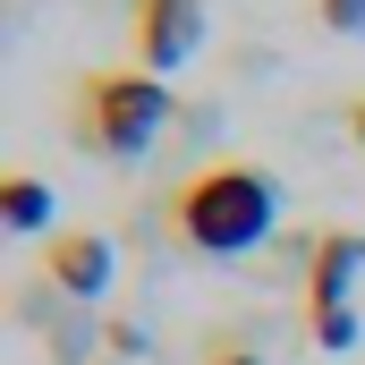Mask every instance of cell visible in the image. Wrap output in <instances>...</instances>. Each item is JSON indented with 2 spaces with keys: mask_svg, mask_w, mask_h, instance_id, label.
<instances>
[{
  "mask_svg": "<svg viewBox=\"0 0 365 365\" xmlns=\"http://www.w3.org/2000/svg\"><path fill=\"white\" fill-rule=\"evenodd\" d=\"M170 110H179L170 86L145 77L136 60H128V68H86V77L68 86V145H77V153H102V162H145V153L162 145Z\"/></svg>",
  "mask_w": 365,
  "mask_h": 365,
  "instance_id": "7a4b0ae2",
  "label": "cell"
},
{
  "mask_svg": "<svg viewBox=\"0 0 365 365\" xmlns=\"http://www.w3.org/2000/svg\"><path fill=\"white\" fill-rule=\"evenodd\" d=\"M128 51L145 77H170L204 51V0H128Z\"/></svg>",
  "mask_w": 365,
  "mask_h": 365,
  "instance_id": "277c9868",
  "label": "cell"
},
{
  "mask_svg": "<svg viewBox=\"0 0 365 365\" xmlns=\"http://www.w3.org/2000/svg\"><path fill=\"white\" fill-rule=\"evenodd\" d=\"M349 136H357V153H365V93H349Z\"/></svg>",
  "mask_w": 365,
  "mask_h": 365,
  "instance_id": "30bf717a",
  "label": "cell"
},
{
  "mask_svg": "<svg viewBox=\"0 0 365 365\" xmlns=\"http://www.w3.org/2000/svg\"><path fill=\"white\" fill-rule=\"evenodd\" d=\"M195 365H272L255 340H238V331H204V349H195Z\"/></svg>",
  "mask_w": 365,
  "mask_h": 365,
  "instance_id": "52a82bcc",
  "label": "cell"
},
{
  "mask_svg": "<svg viewBox=\"0 0 365 365\" xmlns=\"http://www.w3.org/2000/svg\"><path fill=\"white\" fill-rule=\"evenodd\" d=\"M0 221H9V238H51L60 204H51V187L34 170H0Z\"/></svg>",
  "mask_w": 365,
  "mask_h": 365,
  "instance_id": "8992f818",
  "label": "cell"
},
{
  "mask_svg": "<svg viewBox=\"0 0 365 365\" xmlns=\"http://www.w3.org/2000/svg\"><path fill=\"white\" fill-rule=\"evenodd\" d=\"M314 17L331 34H365V0H314Z\"/></svg>",
  "mask_w": 365,
  "mask_h": 365,
  "instance_id": "9c48e42d",
  "label": "cell"
},
{
  "mask_svg": "<svg viewBox=\"0 0 365 365\" xmlns=\"http://www.w3.org/2000/svg\"><path fill=\"white\" fill-rule=\"evenodd\" d=\"M102 349H110V365H128V357H145V331L128 314H102Z\"/></svg>",
  "mask_w": 365,
  "mask_h": 365,
  "instance_id": "ba28073f",
  "label": "cell"
},
{
  "mask_svg": "<svg viewBox=\"0 0 365 365\" xmlns=\"http://www.w3.org/2000/svg\"><path fill=\"white\" fill-rule=\"evenodd\" d=\"M34 280L51 289V297H68V306H93V297H110V238L86 230V221H60L51 238H43V264Z\"/></svg>",
  "mask_w": 365,
  "mask_h": 365,
  "instance_id": "5b68a950",
  "label": "cell"
},
{
  "mask_svg": "<svg viewBox=\"0 0 365 365\" xmlns=\"http://www.w3.org/2000/svg\"><path fill=\"white\" fill-rule=\"evenodd\" d=\"M365 272V238L357 230H314L306 238V340L323 349V357H349L357 349V306H349V289Z\"/></svg>",
  "mask_w": 365,
  "mask_h": 365,
  "instance_id": "3957f363",
  "label": "cell"
},
{
  "mask_svg": "<svg viewBox=\"0 0 365 365\" xmlns=\"http://www.w3.org/2000/svg\"><path fill=\"white\" fill-rule=\"evenodd\" d=\"M170 230H179L187 255H212V264H230V255H247V247H264L280 221V187L264 162H247V153H212V162H195L179 187H170Z\"/></svg>",
  "mask_w": 365,
  "mask_h": 365,
  "instance_id": "6da1fadb",
  "label": "cell"
}]
</instances>
